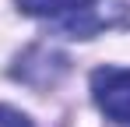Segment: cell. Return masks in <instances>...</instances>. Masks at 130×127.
<instances>
[{
	"label": "cell",
	"mask_w": 130,
	"mask_h": 127,
	"mask_svg": "<svg viewBox=\"0 0 130 127\" xmlns=\"http://www.w3.org/2000/svg\"><path fill=\"white\" fill-rule=\"evenodd\" d=\"M0 127H32V120L21 117L18 109H11V106H0Z\"/></svg>",
	"instance_id": "3"
},
{
	"label": "cell",
	"mask_w": 130,
	"mask_h": 127,
	"mask_svg": "<svg viewBox=\"0 0 130 127\" xmlns=\"http://www.w3.org/2000/svg\"><path fill=\"white\" fill-rule=\"evenodd\" d=\"M18 7L25 14H32V18L60 21V28L77 32V35H88V32H95L102 25V18L95 14L99 0H18Z\"/></svg>",
	"instance_id": "1"
},
{
	"label": "cell",
	"mask_w": 130,
	"mask_h": 127,
	"mask_svg": "<svg viewBox=\"0 0 130 127\" xmlns=\"http://www.w3.org/2000/svg\"><path fill=\"white\" fill-rule=\"evenodd\" d=\"M95 103L116 124H130V71L127 67H99L91 74Z\"/></svg>",
	"instance_id": "2"
}]
</instances>
